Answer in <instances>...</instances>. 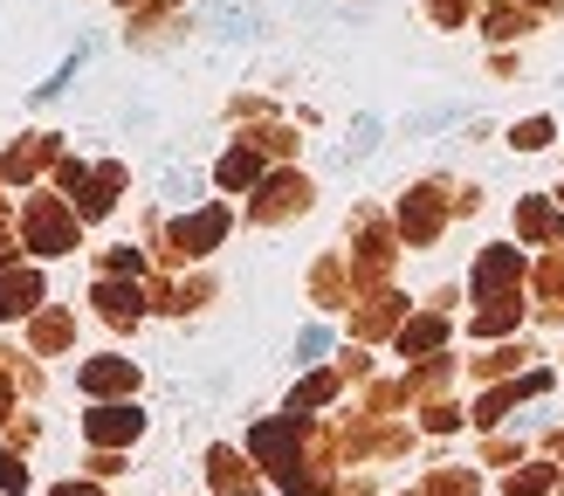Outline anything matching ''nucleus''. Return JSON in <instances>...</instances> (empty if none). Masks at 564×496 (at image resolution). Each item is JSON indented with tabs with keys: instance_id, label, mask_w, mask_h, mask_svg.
Returning <instances> with one entry per match:
<instances>
[{
	"instance_id": "obj_1",
	"label": "nucleus",
	"mask_w": 564,
	"mask_h": 496,
	"mask_svg": "<svg viewBox=\"0 0 564 496\" xmlns=\"http://www.w3.org/2000/svg\"><path fill=\"white\" fill-rule=\"evenodd\" d=\"M28 241H35L42 256H63V248H76V220L55 201H35V207H28Z\"/></svg>"
},
{
	"instance_id": "obj_2",
	"label": "nucleus",
	"mask_w": 564,
	"mask_h": 496,
	"mask_svg": "<svg viewBox=\"0 0 564 496\" xmlns=\"http://www.w3.org/2000/svg\"><path fill=\"white\" fill-rule=\"evenodd\" d=\"M517 283H523V256H517V248H489V256L475 262V296H482V303H496L502 290H517Z\"/></svg>"
},
{
	"instance_id": "obj_3",
	"label": "nucleus",
	"mask_w": 564,
	"mask_h": 496,
	"mask_svg": "<svg viewBox=\"0 0 564 496\" xmlns=\"http://www.w3.org/2000/svg\"><path fill=\"white\" fill-rule=\"evenodd\" d=\"M220 235H228V207H207V214H193L173 228V256H207Z\"/></svg>"
},
{
	"instance_id": "obj_4",
	"label": "nucleus",
	"mask_w": 564,
	"mask_h": 496,
	"mask_svg": "<svg viewBox=\"0 0 564 496\" xmlns=\"http://www.w3.org/2000/svg\"><path fill=\"white\" fill-rule=\"evenodd\" d=\"M138 428H145V413H138V407H97L90 421H83V434H90L97 449H118V441H138Z\"/></svg>"
},
{
	"instance_id": "obj_5",
	"label": "nucleus",
	"mask_w": 564,
	"mask_h": 496,
	"mask_svg": "<svg viewBox=\"0 0 564 496\" xmlns=\"http://www.w3.org/2000/svg\"><path fill=\"white\" fill-rule=\"evenodd\" d=\"M400 228H406V241H434V228H441V201H434V186L406 193V207H400Z\"/></svg>"
},
{
	"instance_id": "obj_6",
	"label": "nucleus",
	"mask_w": 564,
	"mask_h": 496,
	"mask_svg": "<svg viewBox=\"0 0 564 496\" xmlns=\"http://www.w3.org/2000/svg\"><path fill=\"white\" fill-rule=\"evenodd\" d=\"M131 379H138V373H131V358H90V366L76 373L83 393H124Z\"/></svg>"
},
{
	"instance_id": "obj_7",
	"label": "nucleus",
	"mask_w": 564,
	"mask_h": 496,
	"mask_svg": "<svg viewBox=\"0 0 564 496\" xmlns=\"http://www.w3.org/2000/svg\"><path fill=\"white\" fill-rule=\"evenodd\" d=\"M97 303L110 324H131L138 311H145V296H138V283H97Z\"/></svg>"
},
{
	"instance_id": "obj_8",
	"label": "nucleus",
	"mask_w": 564,
	"mask_h": 496,
	"mask_svg": "<svg viewBox=\"0 0 564 496\" xmlns=\"http://www.w3.org/2000/svg\"><path fill=\"white\" fill-rule=\"evenodd\" d=\"M214 180H220V186H228V193H248V186H256V180H262V159L235 145L228 159H220V173H214Z\"/></svg>"
},
{
	"instance_id": "obj_9",
	"label": "nucleus",
	"mask_w": 564,
	"mask_h": 496,
	"mask_svg": "<svg viewBox=\"0 0 564 496\" xmlns=\"http://www.w3.org/2000/svg\"><path fill=\"white\" fill-rule=\"evenodd\" d=\"M517 228H523L530 241H557V214H551L544 201H523V207H517Z\"/></svg>"
},
{
	"instance_id": "obj_10",
	"label": "nucleus",
	"mask_w": 564,
	"mask_h": 496,
	"mask_svg": "<svg viewBox=\"0 0 564 496\" xmlns=\"http://www.w3.org/2000/svg\"><path fill=\"white\" fill-rule=\"evenodd\" d=\"M441 338H447L441 317H413V324H400V352H434Z\"/></svg>"
},
{
	"instance_id": "obj_11",
	"label": "nucleus",
	"mask_w": 564,
	"mask_h": 496,
	"mask_svg": "<svg viewBox=\"0 0 564 496\" xmlns=\"http://www.w3.org/2000/svg\"><path fill=\"white\" fill-rule=\"evenodd\" d=\"M303 180L296 173H282V180H269V201H262V214H290V207H303Z\"/></svg>"
},
{
	"instance_id": "obj_12",
	"label": "nucleus",
	"mask_w": 564,
	"mask_h": 496,
	"mask_svg": "<svg viewBox=\"0 0 564 496\" xmlns=\"http://www.w3.org/2000/svg\"><path fill=\"white\" fill-rule=\"evenodd\" d=\"M517 317H523V303H517V296H496V303H489V311H482V317H475V331H482V338H496V331H510Z\"/></svg>"
},
{
	"instance_id": "obj_13",
	"label": "nucleus",
	"mask_w": 564,
	"mask_h": 496,
	"mask_svg": "<svg viewBox=\"0 0 564 496\" xmlns=\"http://www.w3.org/2000/svg\"><path fill=\"white\" fill-rule=\"evenodd\" d=\"M330 393H337V379H330V373H317V379H303L296 393H290V413H303V407H324Z\"/></svg>"
},
{
	"instance_id": "obj_14",
	"label": "nucleus",
	"mask_w": 564,
	"mask_h": 496,
	"mask_svg": "<svg viewBox=\"0 0 564 496\" xmlns=\"http://www.w3.org/2000/svg\"><path fill=\"white\" fill-rule=\"evenodd\" d=\"M214 483L220 489H248V468L235 462V449H214Z\"/></svg>"
},
{
	"instance_id": "obj_15",
	"label": "nucleus",
	"mask_w": 564,
	"mask_h": 496,
	"mask_svg": "<svg viewBox=\"0 0 564 496\" xmlns=\"http://www.w3.org/2000/svg\"><path fill=\"white\" fill-rule=\"evenodd\" d=\"M557 483V468H523V476H510V496H544Z\"/></svg>"
},
{
	"instance_id": "obj_16",
	"label": "nucleus",
	"mask_w": 564,
	"mask_h": 496,
	"mask_svg": "<svg viewBox=\"0 0 564 496\" xmlns=\"http://www.w3.org/2000/svg\"><path fill=\"white\" fill-rule=\"evenodd\" d=\"M468 489H475L468 468H455V476H434V483H427V496H468Z\"/></svg>"
},
{
	"instance_id": "obj_17",
	"label": "nucleus",
	"mask_w": 564,
	"mask_h": 496,
	"mask_svg": "<svg viewBox=\"0 0 564 496\" xmlns=\"http://www.w3.org/2000/svg\"><path fill=\"white\" fill-rule=\"evenodd\" d=\"M517 145H523V152L551 145V118H530V125H517Z\"/></svg>"
},
{
	"instance_id": "obj_18",
	"label": "nucleus",
	"mask_w": 564,
	"mask_h": 496,
	"mask_svg": "<svg viewBox=\"0 0 564 496\" xmlns=\"http://www.w3.org/2000/svg\"><path fill=\"white\" fill-rule=\"evenodd\" d=\"M0 489H28V468L14 455H0Z\"/></svg>"
},
{
	"instance_id": "obj_19",
	"label": "nucleus",
	"mask_w": 564,
	"mask_h": 496,
	"mask_svg": "<svg viewBox=\"0 0 564 496\" xmlns=\"http://www.w3.org/2000/svg\"><path fill=\"white\" fill-rule=\"evenodd\" d=\"M324 345H330V331H303V338H296V352H303V358H317Z\"/></svg>"
},
{
	"instance_id": "obj_20",
	"label": "nucleus",
	"mask_w": 564,
	"mask_h": 496,
	"mask_svg": "<svg viewBox=\"0 0 564 496\" xmlns=\"http://www.w3.org/2000/svg\"><path fill=\"white\" fill-rule=\"evenodd\" d=\"M434 14H441V21H462V14H468V0H434Z\"/></svg>"
},
{
	"instance_id": "obj_21",
	"label": "nucleus",
	"mask_w": 564,
	"mask_h": 496,
	"mask_svg": "<svg viewBox=\"0 0 564 496\" xmlns=\"http://www.w3.org/2000/svg\"><path fill=\"white\" fill-rule=\"evenodd\" d=\"M55 496H97V489H76V483H63V489H55Z\"/></svg>"
}]
</instances>
